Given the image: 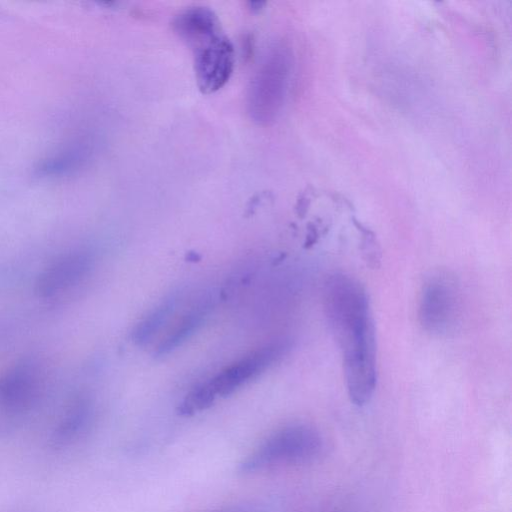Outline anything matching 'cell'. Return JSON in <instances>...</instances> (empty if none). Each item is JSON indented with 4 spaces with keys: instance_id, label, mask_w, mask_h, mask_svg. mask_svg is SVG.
Here are the masks:
<instances>
[{
    "instance_id": "1",
    "label": "cell",
    "mask_w": 512,
    "mask_h": 512,
    "mask_svg": "<svg viewBox=\"0 0 512 512\" xmlns=\"http://www.w3.org/2000/svg\"><path fill=\"white\" fill-rule=\"evenodd\" d=\"M324 312L341 352L349 398L363 406L377 382L375 326L365 288L349 275L330 276L324 288Z\"/></svg>"
},
{
    "instance_id": "2",
    "label": "cell",
    "mask_w": 512,
    "mask_h": 512,
    "mask_svg": "<svg viewBox=\"0 0 512 512\" xmlns=\"http://www.w3.org/2000/svg\"><path fill=\"white\" fill-rule=\"evenodd\" d=\"M173 28L193 53L199 89L210 94L222 88L232 75L235 52L217 15L207 7H190L174 18Z\"/></svg>"
},
{
    "instance_id": "3",
    "label": "cell",
    "mask_w": 512,
    "mask_h": 512,
    "mask_svg": "<svg viewBox=\"0 0 512 512\" xmlns=\"http://www.w3.org/2000/svg\"><path fill=\"white\" fill-rule=\"evenodd\" d=\"M321 439L307 425L283 427L255 448L240 464L244 473L262 471L274 466L298 463L313 458L319 452Z\"/></svg>"
},
{
    "instance_id": "4",
    "label": "cell",
    "mask_w": 512,
    "mask_h": 512,
    "mask_svg": "<svg viewBox=\"0 0 512 512\" xmlns=\"http://www.w3.org/2000/svg\"><path fill=\"white\" fill-rule=\"evenodd\" d=\"M290 57L282 46L272 48L254 74L248 91L249 113L264 124L274 120L286 94Z\"/></svg>"
},
{
    "instance_id": "5",
    "label": "cell",
    "mask_w": 512,
    "mask_h": 512,
    "mask_svg": "<svg viewBox=\"0 0 512 512\" xmlns=\"http://www.w3.org/2000/svg\"><path fill=\"white\" fill-rule=\"evenodd\" d=\"M418 315L424 330L433 335L446 336L456 330L461 317V295L454 276L436 272L427 278Z\"/></svg>"
},
{
    "instance_id": "6",
    "label": "cell",
    "mask_w": 512,
    "mask_h": 512,
    "mask_svg": "<svg viewBox=\"0 0 512 512\" xmlns=\"http://www.w3.org/2000/svg\"><path fill=\"white\" fill-rule=\"evenodd\" d=\"M288 349L289 343L285 340L266 344L230 365L205 384L215 398L228 396L278 361Z\"/></svg>"
},
{
    "instance_id": "7",
    "label": "cell",
    "mask_w": 512,
    "mask_h": 512,
    "mask_svg": "<svg viewBox=\"0 0 512 512\" xmlns=\"http://www.w3.org/2000/svg\"><path fill=\"white\" fill-rule=\"evenodd\" d=\"M39 376L28 362L14 365L0 375V407L11 412L23 411L36 399Z\"/></svg>"
},
{
    "instance_id": "8",
    "label": "cell",
    "mask_w": 512,
    "mask_h": 512,
    "mask_svg": "<svg viewBox=\"0 0 512 512\" xmlns=\"http://www.w3.org/2000/svg\"><path fill=\"white\" fill-rule=\"evenodd\" d=\"M91 258L85 252H70L51 263L38 277L36 291L52 297L77 284L89 271Z\"/></svg>"
},
{
    "instance_id": "9",
    "label": "cell",
    "mask_w": 512,
    "mask_h": 512,
    "mask_svg": "<svg viewBox=\"0 0 512 512\" xmlns=\"http://www.w3.org/2000/svg\"><path fill=\"white\" fill-rule=\"evenodd\" d=\"M91 414L92 406L87 398L80 397L73 400L52 434L51 445L61 448L77 439L89 423Z\"/></svg>"
},
{
    "instance_id": "10",
    "label": "cell",
    "mask_w": 512,
    "mask_h": 512,
    "mask_svg": "<svg viewBox=\"0 0 512 512\" xmlns=\"http://www.w3.org/2000/svg\"><path fill=\"white\" fill-rule=\"evenodd\" d=\"M209 312V303L201 302L187 311L159 344L156 355L163 356L185 342L202 325Z\"/></svg>"
},
{
    "instance_id": "11",
    "label": "cell",
    "mask_w": 512,
    "mask_h": 512,
    "mask_svg": "<svg viewBox=\"0 0 512 512\" xmlns=\"http://www.w3.org/2000/svg\"><path fill=\"white\" fill-rule=\"evenodd\" d=\"M178 296L170 295L148 313L135 327L132 338L139 345L146 344L169 320L176 309Z\"/></svg>"
},
{
    "instance_id": "12",
    "label": "cell",
    "mask_w": 512,
    "mask_h": 512,
    "mask_svg": "<svg viewBox=\"0 0 512 512\" xmlns=\"http://www.w3.org/2000/svg\"><path fill=\"white\" fill-rule=\"evenodd\" d=\"M220 512H248L244 509H229V510H225V511H220Z\"/></svg>"
}]
</instances>
